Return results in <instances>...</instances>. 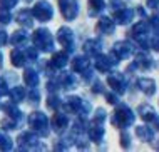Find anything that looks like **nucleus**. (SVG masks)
Here are the masks:
<instances>
[{
    "instance_id": "1",
    "label": "nucleus",
    "mask_w": 159,
    "mask_h": 152,
    "mask_svg": "<svg viewBox=\"0 0 159 152\" xmlns=\"http://www.w3.org/2000/svg\"><path fill=\"white\" fill-rule=\"evenodd\" d=\"M134 122V114L132 110L126 105H119L114 112V117H112V124L117 125V127H127Z\"/></svg>"
},
{
    "instance_id": "2",
    "label": "nucleus",
    "mask_w": 159,
    "mask_h": 152,
    "mask_svg": "<svg viewBox=\"0 0 159 152\" xmlns=\"http://www.w3.org/2000/svg\"><path fill=\"white\" fill-rule=\"evenodd\" d=\"M61 10H62V15L67 20H72V19H75L79 7H77L75 0H61Z\"/></svg>"
},
{
    "instance_id": "3",
    "label": "nucleus",
    "mask_w": 159,
    "mask_h": 152,
    "mask_svg": "<svg viewBox=\"0 0 159 152\" xmlns=\"http://www.w3.org/2000/svg\"><path fill=\"white\" fill-rule=\"evenodd\" d=\"M35 43L40 49H44V50H50L52 49V37H50V34L47 32V30H39V32H35Z\"/></svg>"
},
{
    "instance_id": "4",
    "label": "nucleus",
    "mask_w": 159,
    "mask_h": 152,
    "mask_svg": "<svg viewBox=\"0 0 159 152\" xmlns=\"http://www.w3.org/2000/svg\"><path fill=\"white\" fill-rule=\"evenodd\" d=\"M134 52V47H132V43H129V42H117L114 45V50H112V54L116 55L117 59H126L129 57V55Z\"/></svg>"
},
{
    "instance_id": "5",
    "label": "nucleus",
    "mask_w": 159,
    "mask_h": 152,
    "mask_svg": "<svg viewBox=\"0 0 159 152\" xmlns=\"http://www.w3.org/2000/svg\"><path fill=\"white\" fill-rule=\"evenodd\" d=\"M34 15L40 20H49L52 17V7L47 2H39L35 7H34Z\"/></svg>"
},
{
    "instance_id": "6",
    "label": "nucleus",
    "mask_w": 159,
    "mask_h": 152,
    "mask_svg": "<svg viewBox=\"0 0 159 152\" xmlns=\"http://www.w3.org/2000/svg\"><path fill=\"white\" fill-rule=\"evenodd\" d=\"M119 62V59L116 57H111V55H106V57H99L96 60V67H97V70H101V72H107V70H111V67L112 65H116Z\"/></svg>"
},
{
    "instance_id": "7",
    "label": "nucleus",
    "mask_w": 159,
    "mask_h": 152,
    "mask_svg": "<svg viewBox=\"0 0 159 152\" xmlns=\"http://www.w3.org/2000/svg\"><path fill=\"white\" fill-rule=\"evenodd\" d=\"M107 82H109V85L119 94H122L124 90H126V80H124V75H121V74H112V75H109Z\"/></svg>"
},
{
    "instance_id": "8",
    "label": "nucleus",
    "mask_w": 159,
    "mask_h": 152,
    "mask_svg": "<svg viewBox=\"0 0 159 152\" xmlns=\"http://www.w3.org/2000/svg\"><path fill=\"white\" fill-rule=\"evenodd\" d=\"M132 10L131 8H117L116 10V14H114V17H116V22L117 24H121V25H124V24H127V22H131L132 20Z\"/></svg>"
},
{
    "instance_id": "9",
    "label": "nucleus",
    "mask_w": 159,
    "mask_h": 152,
    "mask_svg": "<svg viewBox=\"0 0 159 152\" xmlns=\"http://www.w3.org/2000/svg\"><path fill=\"white\" fill-rule=\"evenodd\" d=\"M57 38H59V42H61L64 47H67L69 50L72 49L70 45H72V38H74V35H72V30H70V29H67V27L61 29V30H59Z\"/></svg>"
},
{
    "instance_id": "10",
    "label": "nucleus",
    "mask_w": 159,
    "mask_h": 152,
    "mask_svg": "<svg viewBox=\"0 0 159 152\" xmlns=\"http://www.w3.org/2000/svg\"><path fill=\"white\" fill-rule=\"evenodd\" d=\"M30 125L34 129H39V130H44V132H47V130L44 129L47 125V119L44 114H40V112H35V114L30 115Z\"/></svg>"
},
{
    "instance_id": "11",
    "label": "nucleus",
    "mask_w": 159,
    "mask_h": 152,
    "mask_svg": "<svg viewBox=\"0 0 159 152\" xmlns=\"http://www.w3.org/2000/svg\"><path fill=\"white\" fill-rule=\"evenodd\" d=\"M137 85H139V89L148 95H152L154 92H156V82H154L152 79H139Z\"/></svg>"
},
{
    "instance_id": "12",
    "label": "nucleus",
    "mask_w": 159,
    "mask_h": 152,
    "mask_svg": "<svg viewBox=\"0 0 159 152\" xmlns=\"http://www.w3.org/2000/svg\"><path fill=\"white\" fill-rule=\"evenodd\" d=\"M97 30L99 32H104V34H111L114 30V22L111 19H107V17H102L97 24Z\"/></svg>"
},
{
    "instance_id": "13",
    "label": "nucleus",
    "mask_w": 159,
    "mask_h": 152,
    "mask_svg": "<svg viewBox=\"0 0 159 152\" xmlns=\"http://www.w3.org/2000/svg\"><path fill=\"white\" fill-rule=\"evenodd\" d=\"M89 137H91V141H94V142H101V139L104 137V129L101 127V124L96 122V125H92V127L89 129Z\"/></svg>"
},
{
    "instance_id": "14",
    "label": "nucleus",
    "mask_w": 159,
    "mask_h": 152,
    "mask_svg": "<svg viewBox=\"0 0 159 152\" xmlns=\"http://www.w3.org/2000/svg\"><path fill=\"white\" fill-rule=\"evenodd\" d=\"M89 65H91V62L85 57H75L74 62H72V67H74V70H77V72H85L89 69Z\"/></svg>"
},
{
    "instance_id": "15",
    "label": "nucleus",
    "mask_w": 159,
    "mask_h": 152,
    "mask_svg": "<svg viewBox=\"0 0 159 152\" xmlns=\"http://www.w3.org/2000/svg\"><path fill=\"white\" fill-rule=\"evenodd\" d=\"M84 50L91 55H97L101 54V42L99 40H87L84 45Z\"/></svg>"
},
{
    "instance_id": "16",
    "label": "nucleus",
    "mask_w": 159,
    "mask_h": 152,
    "mask_svg": "<svg viewBox=\"0 0 159 152\" xmlns=\"http://www.w3.org/2000/svg\"><path fill=\"white\" fill-rule=\"evenodd\" d=\"M139 114H141V117H143L144 120H154V117H156V112H154V109L151 107V105H141L139 107Z\"/></svg>"
},
{
    "instance_id": "17",
    "label": "nucleus",
    "mask_w": 159,
    "mask_h": 152,
    "mask_svg": "<svg viewBox=\"0 0 159 152\" xmlns=\"http://www.w3.org/2000/svg\"><path fill=\"white\" fill-rule=\"evenodd\" d=\"M152 65V59L146 54H139L136 57V67H141V69H149Z\"/></svg>"
},
{
    "instance_id": "18",
    "label": "nucleus",
    "mask_w": 159,
    "mask_h": 152,
    "mask_svg": "<svg viewBox=\"0 0 159 152\" xmlns=\"http://www.w3.org/2000/svg\"><path fill=\"white\" fill-rule=\"evenodd\" d=\"M101 10H104V0H89V14L97 15Z\"/></svg>"
},
{
    "instance_id": "19",
    "label": "nucleus",
    "mask_w": 159,
    "mask_h": 152,
    "mask_svg": "<svg viewBox=\"0 0 159 152\" xmlns=\"http://www.w3.org/2000/svg\"><path fill=\"white\" fill-rule=\"evenodd\" d=\"M52 124H54V129L55 130H64V129L67 127V117L64 115V114H55Z\"/></svg>"
},
{
    "instance_id": "20",
    "label": "nucleus",
    "mask_w": 159,
    "mask_h": 152,
    "mask_svg": "<svg viewBox=\"0 0 159 152\" xmlns=\"http://www.w3.org/2000/svg\"><path fill=\"white\" fill-rule=\"evenodd\" d=\"M136 134L143 139V141H148V142L152 141V130H151V127H144V125H141V127L136 129Z\"/></svg>"
},
{
    "instance_id": "21",
    "label": "nucleus",
    "mask_w": 159,
    "mask_h": 152,
    "mask_svg": "<svg viewBox=\"0 0 159 152\" xmlns=\"http://www.w3.org/2000/svg\"><path fill=\"white\" fill-rule=\"evenodd\" d=\"M66 64H67V55L64 54V52H59V54H55V55H54L52 65H54L55 69H62Z\"/></svg>"
},
{
    "instance_id": "22",
    "label": "nucleus",
    "mask_w": 159,
    "mask_h": 152,
    "mask_svg": "<svg viewBox=\"0 0 159 152\" xmlns=\"http://www.w3.org/2000/svg\"><path fill=\"white\" fill-rule=\"evenodd\" d=\"M37 75H35V72H27V74H25V82H27V84L29 85H35L37 84Z\"/></svg>"
},
{
    "instance_id": "23",
    "label": "nucleus",
    "mask_w": 159,
    "mask_h": 152,
    "mask_svg": "<svg viewBox=\"0 0 159 152\" xmlns=\"http://www.w3.org/2000/svg\"><path fill=\"white\" fill-rule=\"evenodd\" d=\"M10 145H12L10 139H8L7 136H2V134H0V147H3V149H10Z\"/></svg>"
},
{
    "instance_id": "24",
    "label": "nucleus",
    "mask_w": 159,
    "mask_h": 152,
    "mask_svg": "<svg viewBox=\"0 0 159 152\" xmlns=\"http://www.w3.org/2000/svg\"><path fill=\"white\" fill-rule=\"evenodd\" d=\"M104 120H106V112L102 110V109H99V110H97V114H96V117H94V122L102 124Z\"/></svg>"
},
{
    "instance_id": "25",
    "label": "nucleus",
    "mask_w": 159,
    "mask_h": 152,
    "mask_svg": "<svg viewBox=\"0 0 159 152\" xmlns=\"http://www.w3.org/2000/svg\"><path fill=\"white\" fill-rule=\"evenodd\" d=\"M151 29L159 35V19H157V17H152V19H151Z\"/></svg>"
},
{
    "instance_id": "26",
    "label": "nucleus",
    "mask_w": 159,
    "mask_h": 152,
    "mask_svg": "<svg viewBox=\"0 0 159 152\" xmlns=\"http://www.w3.org/2000/svg\"><path fill=\"white\" fill-rule=\"evenodd\" d=\"M119 99H117V95H114V94H107V102H111V104H116Z\"/></svg>"
},
{
    "instance_id": "27",
    "label": "nucleus",
    "mask_w": 159,
    "mask_h": 152,
    "mask_svg": "<svg viewBox=\"0 0 159 152\" xmlns=\"http://www.w3.org/2000/svg\"><path fill=\"white\" fill-rule=\"evenodd\" d=\"M148 5L151 8H157L159 7V0H148Z\"/></svg>"
},
{
    "instance_id": "28",
    "label": "nucleus",
    "mask_w": 159,
    "mask_h": 152,
    "mask_svg": "<svg viewBox=\"0 0 159 152\" xmlns=\"http://www.w3.org/2000/svg\"><path fill=\"white\" fill-rule=\"evenodd\" d=\"M122 145H124V147H127V145H129V136H127L126 132L122 134Z\"/></svg>"
},
{
    "instance_id": "29",
    "label": "nucleus",
    "mask_w": 159,
    "mask_h": 152,
    "mask_svg": "<svg viewBox=\"0 0 159 152\" xmlns=\"http://www.w3.org/2000/svg\"><path fill=\"white\" fill-rule=\"evenodd\" d=\"M15 2H17V0H2V3H3L5 7H12Z\"/></svg>"
}]
</instances>
